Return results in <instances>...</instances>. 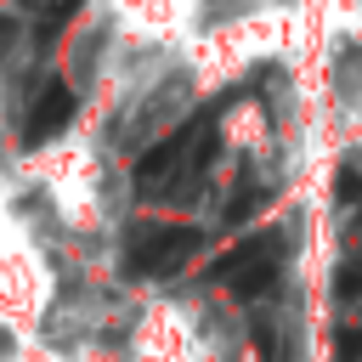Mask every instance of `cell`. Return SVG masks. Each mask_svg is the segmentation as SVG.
<instances>
[{"instance_id": "obj_1", "label": "cell", "mask_w": 362, "mask_h": 362, "mask_svg": "<svg viewBox=\"0 0 362 362\" xmlns=\"http://www.w3.org/2000/svg\"><path fill=\"white\" fill-rule=\"evenodd\" d=\"M277 272H283V232L243 238L238 249H226V255L209 266V277H221L238 300H260V294L277 283Z\"/></svg>"}, {"instance_id": "obj_2", "label": "cell", "mask_w": 362, "mask_h": 362, "mask_svg": "<svg viewBox=\"0 0 362 362\" xmlns=\"http://www.w3.org/2000/svg\"><path fill=\"white\" fill-rule=\"evenodd\" d=\"M192 249H204V232L198 226H130L124 266L136 277H170Z\"/></svg>"}, {"instance_id": "obj_3", "label": "cell", "mask_w": 362, "mask_h": 362, "mask_svg": "<svg viewBox=\"0 0 362 362\" xmlns=\"http://www.w3.org/2000/svg\"><path fill=\"white\" fill-rule=\"evenodd\" d=\"M198 136H204V119H192V124H181L175 136H164L158 147H147V153L136 158V187H141V192L164 187V181L181 170V158L192 153V141H198Z\"/></svg>"}, {"instance_id": "obj_4", "label": "cell", "mask_w": 362, "mask_h": 362, "mask_svg": "<svg viewBox=\"0 0 362 362\" xmlns=\"http://www.w3.org/2000/svg\"><path fill=\"white\" fill-rule=\"evenodd\" d=\"M74 90L57 79V85H45L40 96H34V107H28V119H23V147H40V141H51L57 130H68L74 124Z\"/></svg>"}, {"instance_id": "obj_5", "label": "cell", "mask_w": 362, "mask_h": 362, "mask_svg": "<svg viewBox=\"0 0 362 362\" xmlns=\"http://www.w3.org/2000/svg\"><path fill=\"white\" fill-rule=\"evenodd\" d=\"M266 198H272L266 181H243V187L232 192V204H226V221H249L255 209H266Z\"/></svg>"}, {"instance_id": "obj_6", "label": "cell", "mask_w": 362, "mask_h": 362, "mask_svg": "<svg viewBox=\"0 0 362 362\" xmlns=\"http://www.w3.org/2000/svg\"><path fill=\"white\" fill-rule=\"evenodd\" d=\"M334 300H362V255H351V260H339V272H334Z\"/></svg>"}, {"instance_id": "obj_7", "label": "cell", "mask_w": 362, "mask_h": 362, "mask_svg": "<svg viewBox=\"0 0 362 362\" xmlns=\"http://www.w3.org/2000/svg\"><path fill=\"white\" fill-rule=\"evenodd\" d=\"M334 204H345V209L362 204V170H356V164H345V170L334 175Z\"/></svg>"}, {"instance_id": "obj_8", "label": "cell", "mask_w": 362, "mask_h": 362, "mask_svg": "<svg viewBox=\"0 0 362 362\" xmlns=\"http://www.w3.org/2000/svg\"><path fill=\"white\" fill-rule=\"evenodd\" d=\"M74 6H79V0H51V6L40 11V40H51V34H57V28L74 17Z\"/></svg>"}, {"instance_id": "obj_9", "label": "cell", "mask_w": 362, "mask_h": 362, "mask_svg": "<svg viewBox=\"0 0 362 362\" xmlns=\"http://www.w3.org/2000/svg\"><path fill=\"white\" fill-rule=\"evenodd\" d=\"M334 362H362V328H339L334 334Z\"/></svg>"}, {"instance_id": "obj_10", "label": "cell", "mask_w": 362, "mask_h": 362, "mask_svg": "<svg viewBox=\"0 0 362 362\" xmlns=\"http://www.w3.org/2000/svg\"><path fill=\"white\" fill-rule=\"evenodd\" d=\"M11 45H17V23H11V17H0V57H6Z\"/></svg>"}, {"instance_id": "obj_11", "label": "cell", "mask_w": 362, "mask_h": 362, "mask_svg": "<svg viewBox=\"0 0 362 362\" xmlns=\"http://www.w3.org/2000/svg\"><path fill=\"white\" fill-rule=\"evenodd\" d=\"M356 221H362V215H356Z\"/></svg>"}]
</instances>
